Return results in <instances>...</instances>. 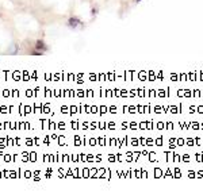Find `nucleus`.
I'll return each instance as SVG.
<instances>
[{"label": "nucleus", "mask_w": 203, "mask_h": 196, "mask_svg": "<svg viewBox=\"0 0 203 196\" xmlns=\"http://www.w3.org/2000/svg\"><path fill=\"white\" fill-rule=\"evenodd\" d=\"M77 24H80L79 19H76V18H71V19H69V26H71V27H76Z\"/></svg>", "instance_id": "f257e3e1"}, {"label": "nucleus", "mask_w": 203, "mask_h": 196, "mask_svg": "<svg viewBox=\"0 0 203 196\" xmlns=\"http://www.w3.org/2000/svg\"><path fill=\"white\" fill-rule=\"evenodd\" d=\"M37 49H41V50H46V46H45V43L42 41H38V43H37Z\"/></svg>", "instance_id": "f03ea898"}]
</instances>
